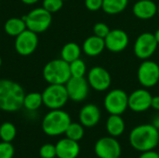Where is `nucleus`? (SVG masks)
Segmentation results:
<instances>
[{"mask_svg": "<svg viewBox=\"0 0 159 158\" xmlns=\"http://www.w3.org/2000/svg\"><path fill=\"white\" fill-rule=\"evenodd\" d=\"M43 77L48 84L65 85L71 78L69 63L62 59L48 61L43 68Z\"/></svg>", "mask_w": 159, "mask_h": 158, "instance_id": "nucleus-4", "label": "nucleus"}, {"mask_svg": "<svg viewBox=\"0 0 159 158\" xmlns=\"http://www.w3.org/2000/svg\"><path fill=\"white\" fill-rule=\"evenodd\" d=\"M134 16L141 20H150L157 13V5L153 0H139L132 7Z\"/></svg>", "mask_w": 159, "mask_h": 158, "instance_id": "nucleus-18", "label": "nucleus"}, {"mask_svg": "<svg viewBox=\"0 0 159 158\" xmlns=\"http://www.w3.org/2000/svg\"><path fill=\"white\" fill-rule=\"evenodd\" d=\"M85 127L81 123H76V122H71V124L68 126L66 131H65V136L68 139H71L75 142H79L83 139L85 135Z\"/></svg>", "mask_w": 159, "mask_h": 158, "instance_id": "nucleus-25", "label": "nucleus"}, {"mask_svg": "<svg viewBox=\"0 0 159 158\" xmlns=\"http://www.w3.org/2000/svg\"><path fill=\"white\" fill-rule=\"evenodd\" d=\"M88 82L90 88L96 91L107 90L112 82L110 73L102 66L92 67L88 74Z\"/></svg>", "mask_w": 159, "mask_h": 158, "instance_id": "nucleus-13", "label": "nucleus"}, {"mask_svg": "<svg viewBox=\"0 0 159 158\" xmlns=\"http://www.w3.org/2000/svg\"><path fill=\"white\" fill-rule=\"evenodd\" d=\"M129 0H103L102 10L109 15L118 14L124 11L128 6Z\"/></svg>", "mask_w": 159, "mask_h": 158, "instance_id": "nucleus-23", "label": "nucleus"}, {"mask_svg": "<svg viewBox=\"0 0 159 158\" xmlns=\"http://www.w3.org/2000/svg\"><path fill=\"white\" fill-rule=\"evenodd\" d=\"M81 55V47L78 44L75 42H69L65 44L61 51V59L70 63L80 58Z\"/></svg>", "mask_w": 159, "mask_h": 158, "instance_id": "nucleus-22", "label": "nucleus"}, {"mask_svg": "<svg viewBox=\"0 0 159 158\" xmlns=\"http://www.w3.org/2000/svg\"><path fill=\"white\" fill-rule=\"evenodd\" d=\"M139 158H159V154L155 150H149V151L142 152Z\"/></svg>", "mask_w": 159, "mask_h": 158, "instance_id": "nucleus-33", "label": "nucleus"}, {"mask_svg": "<svg viewBox=\"0 0 159 158\" xmlns=\"http://www.w3.org/2000/svg\"><path fill=\"white\" fill-rule=\"evenodd\" d=\"M1 65H2V58L0 56V67H1Z\"/></svg>", "mask_w": 159, "mask_h": 158, "instance_id": "nucleus-38", "label": "nucleus"}, {"mask_svg": "<svg viewBox=\"0 0 159 158\" xmlns=\"http://www.w3.org/2000/svg\"><path fill=\"white\" fill-rule=\"evenodd\" d=\"M93 32L95 35L102 38H105L110 32V28L104 22H97L93 26Z\"/></svg>", "mask_w": 159, "mask_h": 158, "instance_id": "nucleus-31", "label": "nucleus"}, {"mask_svg": "<svg viewBox=\"0 0 159 158\" xmlns=\"http://www.w3.org/2000/svg\"><path fill=\"white\" fill-rule=\"evenodd\" d=\"M17 134V129L11 122H4L0 126V139L2 142H11Z\"/></svg>", "mask_w": 159, "mask_h": 158, "instance_id": "nucleus-26", "label": "nucleus"}, {"mask_svg": "<svg viewBox=\"0 0 159 158\" xmlns=\"http://www.w3.org/2000/svg\"><path fill=\"white\" fill-rule=\"evenodd\" d=\"M116 158H122V157H121V156H117V157H116Z\"/></svg>", "mask_w": 159, "mask_h": 158, "instance_id": "nucleus-40", "label": "nucleus"}, {"mask_svg": "<svg viewBox=\"0 0 159 158\" xmlns=\"http://www.w3.org/2000/svg\"><path fill=\"white\" fill-rule=\"evenodd\" d=\"M27 29L22 18H10L4 24V31L7 34L16 37Z\"/></svg>", "mask_w": 159, "mask_h": 158, "instance_id": "nucleus-21", "label": "nucleus"}, {"mask_svg": "<svg viewBox=\"0 0 159 158\" xmlns=\"http://www.w3.org/2000/svg\"><path fill=\"white\" fill-rule=\"evenodd\" d=\"M23 4L25 5H34L35 3H37L39 0H20Z\"/></svg>", "mask_w": 159, "mask_h": 158, "instance_id": "nucleus-35", "label": "nucleus"}, {"mask_svg": "<svg viewBox=\"0 0 159 158\" xmlns=\"http://www.w3.org/2000/svg\"><path fill=\"white\" fill-rule=\"evenodd\" d=\"M101 110L93 103H88L84 105L79 112V123L85 128H93L101 120Z\"/></svg>", "mask_w": 159, "mask_h": 158, "instance_id": "nucleus-16", "label": "nucleus"}, {"mask_svg": "<svg viewBox=\"0 0 159 158\" xmlns=\"http://www.w3.org/2000/svg\"><path fill=\"white\" fill-rule=\"evenodd\" d=\"M25 93L22 87L10 79H0V110L7 113L23 107Z\"/></svg>", "mask_w": 159, "mask_h": 158, "instance_id": "nucleus-1", "label": "nucleus"}, {"mask_svg": "<svg viewBox=\"0 0 159 158\" xmlns=\"http://www.w3.org/2000/svg\"><path fill=\"white\" fill-rule=\"evenodd\" d=\"M39 156L41 158H55L56 146L52 143H45L39 149Z\"/></svg>", "mask_w": 159, "mask_h": 158, "instance_id": "nucleus-29", "label": "nucleus"}, {"mask_svg": "<svg viewBox=\"0 0 159 158\" xmlns=\"http://www.w3.org/2000/svg\"><path fill=\"white\" fill-rule=\"evenodd\" d=\"M137 77L143 88L155 87L159 82V65L156 61L144 60L138 68Z\"/></svg>", "mask_w": 159, "mask_h": 158, "instance_id": "nucleus-9", "label": "nucleus"}, {"mask_svg": "<svg viewBox=\"0 0 159 158\" xmlns=\"http://www.w3.org/2000/svg\"><path fill=\"white\" fill-rule=\"evenodd\" d=\"M103 106L110 115H121L129 108V95L123 89H112L105 95Z\"/></svg>", "mask_w": 159, "mask_h": 158, "instance_id": "nucleus-7", "label": "nucleus"}, {"mask_svg": "<svg viewBox=\"0 0 159 158\" xmlns=\"http://www.w3.org/2000/svg\"><path fill=\"white\" fill-rule=\"evenodd\" d=\"M151 107L157 111H159V96H155L152 99V104Z\"/></svg>", "mask_w": 159, "mask_h": 158, "instance_id": "nucleus-34", "label": "nucleus"}, {"mask_svg": "<svg viewBox=\"0 0 159 158\" xmlns=\"http://www.w3.org/2000/svg\"><path fill=\"white\" fill-rule=\"evenodd\" d=\"M14 153V146L11 144V142H0V158H13Z\"/></svg>", "mask_w": 159, "mask_h": 158, "instance_id": "nucleus-30", "label": "nucleus"}, {"mask_svg": "<svg viewBox=\"0 0 159 158\" xmlns=\"http://www.w3.org/2000/svg\"><path fill=\"white\" fill-rule=\"evenodd\" d=\"M21 18L24 20L27 29L36 34L47 31L52 22L51 13L46 10L43 7L34 8L27 15H24Z\"/></svg>", "mask_w": 159, "mask_h": 158, "instance_id": "nucleus-6", "label": "nucleus"}, {"mask_svg": "<svg viewBox=\"0 0 159 158\" xmlns=\"http://www.w3.org/2000/svg\"><path fill=\"white\" fill-rule=\"evenodd\" d=\"M103 0H85L86 7L90 11H98L102 8Z\"/></svg>", "mask_w": 159, "mask_h": 158, "instance_id": "nucleus-32", "label": "nucleus"}, {"mask_svg": "<svg viewBox=\"0 0 159 158\" xmlns=\"http://www.w3.org/2000/svg\"><path fill=\"white\" fill-rule=\"evenodd\" d=\"M129 141L133 149L138 152L155 150L159 143V129L153 124H142L133 128Z\"/></svg>", "mask_w": 159, "mask_h": 158, "instance_id": "nucleus-2", "label": "nucleus"}, {"mask_svg": "<svg viewBox=\"0 0 159 158\" xmlns=\"http://www.w3.org/2000/svg\"><path fill=\"white\" fill-rule=\"evenodd\" d=\"M158 43L155 34L149 32L141 34L133 46V51L137 58L141 60H148L154 55L157 48Z\"/></svg>", "mask_w": 159, "mask_h": 158, "instance_id": "nucleus-8", "label": "nucleus"}, {"mask_svg": "<svg viewBox=\"0 0 159 158\" xmlns=\"http://www.w3.org/2000/svg\"><path fill=\"white\" fill-rule=\"evenodd\" d=\"M70 66V73H71V76L74 77H84L87 72V65L85 63V61L83 60H81L80 58L70 62L69 63Z\"/></svg>", "mask_w": 159, "mask_h": 158, "instance_id": "nucleus-27", "label": "nucleus"}, {"mask_svg": "<svg viewBox=\"0 0 159 158\" xmlns=\"http://www.w3.org/2000/svg\"><path fill=\"white\" fill-rule=\"evenodd\" d=\"M43 105L42 93L39 92H30L25 94L23 99V107L30 112L38 110Z\"/></svg>", "mask_w": 159, "mask_h": 158, "instance_id": "nucleus-24", "label": "nucleus"}, {"mask_svg": "<svg viewBox=\"0 0 159 158\" xmlns=\"http://www.w3.org/2000/svg\"><path fill=\"white\" fill-rule=\"evenodd\" d=\"M42 6L46 10L52 14L61 9L63 6V0H43Z\"/></svg>", "mask_w": 159, "mask_h": 158, "instance_id": "nucleus-28", "label": "nucleus"}, {"mask_svg": "<svg viewBox=\"0 0 159 158\" xmlns=\"http://www.w3.org/2000/svg\"><path fill=\"white\" fill-rule=\"evenodd\" d=\"M38 46L37 34L26 29L20 34L15 37V50L20 56H29L33 54Z\"/></svg>", "mask_w": 159, "mask_h": 158, "instance_id": "nucleus-11", "label": "nucleus"}, {"mask_svg": "<svg viewBox=\"0 0 159 158\" xmlns=\"http://www.w3.org/2000/svg\"><path fill=\"white\" fill-rule=\"evenodd\" d=\"M105 48L104 38L99 37L95 34L86 38L82 45L83 52L89 57H96L102 53Z\"/></svg>", "mask_w": 159, "mask_h": 158, "instance_id": "nucleus-19", "label": "nucleus"}, {"mask_svg": "<svg viewBox=\"0 0 159 158\" xmlns=\"http://www.w3.org/2000/svg\"><path fill=\"white\" fill-rule=\"evenodd\" d=\"M43 104L50 109H61L68 102L69 97L65 85L48 84L42 92Z\"/></svg>", "mask_w": 159, "mask_h": 158, "instance_id": "nucleus-5", "label": "nucleus"}, {"mask_svg": "<svg viewBox=\"0 0 159 158\" xmlns=\"http://www.w3.org/2000/svg\"><path fill=\"white\" fill-rule=\"evenodd\" d=\"M119 142L112 136L100 138L94 145V153L99 158H116L121 156Z\"/></svg>", "mask_w": 159, "mask_h": 158, "instance_id": "nucleus-10", "label": "nucleus"}, {"mask_svg": "<svg viewBox=\"0 0 159 158\" xmlns=\"http://www.w3.org/2000/svg\"><path fill=\"white\" fill-rule=\"evenodd\" d=\"M152 94L144 88L136 89L129 95V108L135 113H143L151 108Z\"/></svg>", "mask_w": 159, "mask_h": 158, "instance_id": "nucleus-14", "label": "nucleus"}, {"mask_svg": "<svg viewBox=\"0 0 159 158\" xmlns=\"http://www.w3.org/2000/svg\"><path fill=\"white\" fill-rule=\"evenodd\" d=\"M63 1H65V0H63Z\"/></svg>", "mask_w": 159, "mask_h": 158, "instance_id": "nucleus-41", "label": "nucleus"}, {"mask_svg": "<svg viewBox=\"0 0 159 158\" xmlns=\"http://www.w3.org/2000/svg\"><path fill=\"white\" fill-rule=\"evenodd\" d=\"M154 34H155V37H156V39H157V43H158L159 45V28L157 30V32Z\"/></svg>", "mask_w": 159, "mask_h": 158, "instance_id": "nucleus-37", "label": "nucleus"}, {"mask_svg": "<svg viewBox=\"0 0 159 158\" xmlns=\"http://www.w3.org/2000/svg\"><path fill=\"white\" fill-rule=\"evenodd\" d=\"M157 13H158V14H159V5H158V6H157Z\"/></svg>", "mask_w": 159, "mask_h": 158, "instance_id": "nucleus-39", "label": "nucleus"}, {"mask_svg": "<svg viewBox=\"0 0 159 158\" xmlns=\"http://www.w3.org/2000/svg\"><path fill=\"white\" fill-rule=\"evenodd\" d=\"M105 48L109 51L117 53L123 51L129 45V38L128 34L122 29L110 30L107 36L104 38Z\"/></svg>", "mask_w": 159, "mask_h": 158, "instance_id": "nucleus-15", "label": "nucleus"}, {"mask_svg": "<svg viewBox=\"0 0 159 158\" xmlns=\"http://www.w3.org/2000/svg\"><path fill=\"white\" fill-rule=\"evenodd\" d=\"M56 156L58 158H76L80 153L78 142L68 138L60 140L56 144Z\"/></svg>", "mask_w": 159, "mask_h": 158, "instance_id": "nucleus-17", "label": "nucleus"}, {"mask_svg": "<svg viewBox=\"0 0 159 158\" xmlns=\"http://www.w3.org/2000/svg\"><path fill=\"white\" fill-rule=\"evenodd\" d=\"M65 88L69 100L75 102L85 101L89 91V85L85 77L71 76V78L65 84Z\"/></svg>", "mask_w": 159, "mask_h": 158, "instance_id": "nucleus-12", "label": "nucleus"}, {"mask_svg": "<svg viewBox=\"0 0 159 158\" xmlns=\"http://www.w3.org/2000/svg\"><path fill=\"white\" fill-rule=\"evenodd\" d=\"M105 128H106V131L110 136L116 138L124 133L126 129V124L121 115H110V116L107 118Z\"/></svg>", "mask_w": 159, "mask_h": 158, "instance_id": "nucleus-20", "label": "nucleus"}, {"mask_svg": "<svg viewBox=\"0 0 159 158\" xmlns=\"http://www.w3.org/2000/svg\"><path fill=\"white\" fill-rule=\"evenodd\" d=\"M71 122V116L67 112L61 109L50 110L42 120V129L48 136H60L65 133Z\"/></svg>", "mask_w": 159, "mask_h": 158, "instance_id": "nucleus-3", "label": "nucleus"}, {"mask_svg": "<svg viewBox=\"0 0 159 158\" xmlns=\"http://www.w3.org/2000/svg\"><path fill=\"white\" fill-rule=\"evenodd\" d=\"M157 129H159V115H157V117L154 118L153 123H152Z\"/></svg>", "mask_w": 159, "mask_h": 158, "instance_id": "nucleus-36", "label": "nucleus"}]
</instances>
